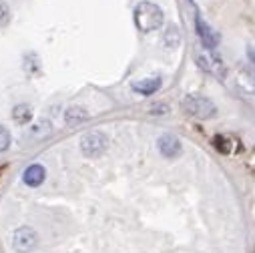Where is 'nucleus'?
I'll use <instances>...</instances> for the list:
<instances>
[{
	"label": "nucleus",
	"mask_w": 255,
	"mask_h": 253,
	"mask_svg": "<svg viewBox=\"0 0 255 253\" xmlns=\"http://www.w3.org/2000/svg\"><path fill=\"white\" fill-rule=\"evenodd\" d=\"M12 119H14L18 125H26V123L32 119V111H30V107H26V105H18V107L12 111Z\"/></svg>",
	"instance_id": "obj_12"
},
{
	"label": "nucleus",
	"mask_w": 255,
	"mask_h": 253,
	"mask_svg": "<svg viewBox=\"0 0 255 253\" xmlns=\"http://www.w3.org/2000/svg\"><path fill=\"white\" fill-rule=\"evenodd\" d=\"M8 20H10V10L4 2H0V26H4Z\"/></svg>",
	"instance_id": "obj_15"
},
{
	"label": "nucleus",
	"mask_w": 255,
	"mask_h": 253,
	"mask_svg": "<svg viewBox=\"0 0 255 253\" xmlns=\"http://www.w3.org/2000/svg\"><path fill=\"white\" fill-rule=\"evenodd\" d=\"M159 151H161V155L163 157H167V159H175L179 153H181V141H179V137H175V135H163V137H159Z\"/></svg>",
	"instance_id": "obj_8"
},
{
	"label": "nucleus",
	"mask_w": 255,
	"mask_h": 253,
	"mask_svg": "<svg viewBox=\"0 0 255 253\" xmlns=\"http://www.w3.org/2000/svg\"><path fill=\"white\" fill-rule=\"evenodd\" d=\"M247 56H249V60H251L253 65H255V42L247 46Z\"/></svg>",
	"instance_id": "obj_16"
},
{
	"label": "nucleus",
	"mask_w": 255,
	"mask_h": 253,
	"mask_svg": "<svg viewBox=\"0 0 255 253\" xmlns=\"http://www.w3.org/2000/svg\"><path fill=\"white\" fill-rule=\"evenodd\" d=\"M38 243V237H36V231L32 227H18L12 235V245L18 253H28L36 247Z\"/></svg>",
	"instance_id": "obj_5"
},
{
	"label": "nucleus",
	"mask_w": 255,
	"mask_h": 253,
	"mask_svg": "<svg viewBox=\"0 0 255 253\" xmlns=\"http://www.w3.org/2000/svg\"><path fill=\"white\" fill-rule=\"evenodd\" d=\"M197 62H199V67H201L203 71H207V73H211V75H215V77H219V79L225 77V65H223V60H221V56H217L211 48H207V52L197 54Z\"/></svg>",
	"instance_id": "obj_6"
},
{
	"label": "nucleus",
	"mask_w": 255,
	"mask_h": 253,
	"mask_svg": "<svg viewBox=\"0 0 255 253\" xmlns=\"http://www.w3.org/2000/svg\"><path fill=\"white\" fill-rule=\"evenodd\" d=\"M44 177H46V171H44V167L42 165H30L26 171H24V183L28 185V187H38L42 181H44Z\"/></svg>",
	"instance_id": "obj_10"
},
{
	"label": "nucleus",
	"mask_w": 255,
	"mask_h": 253,
	"mask_svg": "<svg viewBox=\"0 0 255 253\" xmlns=\"http://www.w3.org/2000/svg\"><path fill=\"white\" fill-rule=\"evenodd\" d=\"M107 145H109V139L99 131H91L81 139V151L85 157H91V159L101 157L107 151Z\"/></svg>",
	"instance_id": "obj_3"
},
{
	"label": "nucleus",
	"mask_w": 255,
	"mask_h": 253,
	"mask_svg": "<svg viewBox=\"0 0 255 253\" xmlns=\"http://www.w3.org/2000/svg\"><path fill=\"white\" fill-rule=\"evenodd\" d=\"M213 145H215V149H217L219 153H223V155H231V153H233L231 137H227V135H217V137L213 139Z\"/></svg>",
	"instance_id": "obj_13"
},
{
	"label": "nucleus",
	"mask_w": 255,
	"mask_h": 253,
	"mask_svg": "<svg viewBox=\"0 0 255 253\" xmlns=\"http://www.w3.org/2000/svg\"><path fill=\"white\" fill-rule=\"evenodd\" d=\"M135 24L141 32H151L161 28L163 24V10L161 6H157L155 2H149V0H143L135 6Z\"/></svg>",
	"instance_id": "obj_1"
},
{
	"label": "nucleus",
	"mask_w": 255,
	"mask_h": 253,
	"mask_svg": "<svg viewBox=\"0 0 255 253\" xmlns=\"http://www.w3.org/2000/svg\"><path fill=\"white\" fill-rule=\"evenodd\" d=\"M183 107L189 115H193L197 119H211L217 115V107L203 95H187L183 99Z\"/></svg>",
	"instance_id": "obj_2"
},
{
	"label": "nucleus",
	"mask_w": 255,
	"mask_h": 253,
	"mask_svg": "<svg viewBox=\"0 0 255 253\" xmlns=\"http://www.w3.org/2000/svg\"><path fill=\"white\" fill-rule=\"evenodd\" d=\"M133 91L139 93V95H153L161 89V79L159 77H149V79H143V81H135L133 85Z\"/></svg>",
	"instance_id": "obj_9"
},
{
	"label": "nucleus",
	"mask_w": 255,
	"mask_h": 253,
	"mask_svg": "<svg viewBox=\"0 0 255 253\" xmlns=\"http://www.w3.org/2000/svg\"><path fill=\"white\" fill-rule=\"evenodd\" d=\"M235 85L239 89V93H243L245 97H255V65L247 67H239L235 73Z\"/></svg>",
	"instance_id": "obj_4"
},
{
	"label": "nucleus",
	"mask_w": 255,
	"mask_h": 253,
	"mask_svg": "<svg viewBox=\"0 0 255 253\" xmlns=\"http://www.w3.org/2000/svg\"><path fill=\"white\" fill-rule=\"evenodd\" d=\"M10 133L4 129V126H0V153H2V151H6L8 147H10Z\"/></svg>",
	"instance_id": "obj_14"
},
{
	"label": "nucleus",
	"mask_w": 255,
	"mask_h": 253,
	"mask_svg": "<svg viewBox=\"0 0 255 253\" xmlns=\"http://www.w3.org/2000/svg\"><path fill=\"white\" fill-rule=\"evenodd\" d=\"M87 119H89V115H87L83 109H79V107H71V109H67V113H65L67 125H79V123H85Z\"/></svg>",
	"instance_id": "obj_11"
},
{
	"label": "nucleus",
	"mask_w": 255,
	"mask_h": 253,
	"mask_svg": "<svg viewBox=\"0 0 255 253\" xmlns=\"http://www.w3.org/2000/svg\"><path fill=\"white\" fill-rule=\"evenodd\" d=\"M195 28H197V34H199V40L205 48H211L215 50V46L219 44V34L201 18L199 12H195Z\"/></svg>",
	"instance_id": "obj_7"
}]
</instances>
